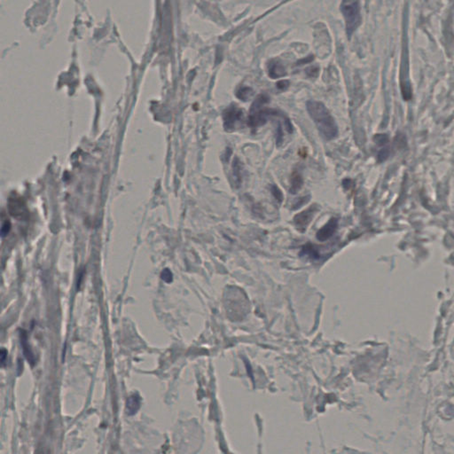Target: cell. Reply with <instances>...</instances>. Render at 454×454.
Here are the masks:
<instances>
[{
  "instance_id": "6da1fadb",
  "label": "cell",
  "mask_w": 454,
  "mask_h": 454,
  "mask_svg": "<svg viewBox=\"0 0 454 454\" xmlns=\"http://www.w3.org/2000/svg\"><path fill=\"white\" fill-rule=\"evenodd\" d=\"M306 108L309 116L316 125L322 137L326 140L337 138L338 126L326 106L320 101H309L307 102Z\"/></svg>"
},
{
  "instance_id": "7a4b0ae2",
  "label": "cell",
  "mask_w": 454,
  "mask_h": 454,
  "mask_svg": "<svg viewBox=\"0 0 454 454\" xmlns=\"http://www.w3.org/2000/svg\"><path fill=\"white\" fill-rule=\"evenodd\" d=\"M341 11L345 20L347 35L350 37L360 26L362 20L360 2L357 0H343L341 5Z\"/></svg>"
},
{
  "instance_id": "3957f363",
  "label": "cell",
  "mask_w": 454,
  "mask_h": 454,
  "mask_svg": "<svg viewBox=\"0 0 454 454\" xmlns=\"http://www.w3.org/2000/svg\"><path fill=\"white\" fill-rule=\"evenodd\" d=\"M320 207L319 204L314 203L312 206H309V208L304 209L302 212H300L298 214H296L294 218V225L296 226V228L301 232H304L307 230V227L309 226L310 222L313 221L314 217L318 212L320 211Z\"/></svg>"
},
{
  "instance_id": "277c9868",
  "label": "cell",
  "mask_w": 454,
  "mask_h": 454,
  "mask_svg": "<svg viewBox=\"0 0 454 454\" xmlns=\"http://www.w3.org/2000/svg\"><path fill=\"white\" fill-rule=\"evenodd\" d=\"M243 117V112L240 108L235 107L229 108L224 114V122L226 128L231 131L235 129L237 125L241 124Z\"/></svg>"
},
{
  "instance_id": "5b68a950",
  "label": "cell",
  "mask_w": 454,
  "mask_h": 454,
  "mask_svg": "<svg viewBox=\"0 0 454 454\" xmlns=\"http://www.w3.org/2000/svg\"><path fill=\"white\" fill-rule=\"evenodd\" d=\"M337 227H338V219L337 218H332L322 228L318 231L316 233L317 239L320 242H326L337 232Z\"/></svg>"
},
{
  "instance_id": "8992f818",
  "label": "cell",
  "mask_w": 454,
  "mask_h": 454,
  "mask_svg": "<svg viewBox=\"0 0 454 454\" xmlns=\"http://www.w3.org/2000/svg\"><path fill=\"white\" fill-rule=\"evenodd\" d=\"M268 72L271 78L275 79V78H282L286 75V69L279 61H271L268 66Z\"/></svg>"
},
{
  "instance_id": "52a82bcc",
  "label": "cell",
  "mask_w": 454,
  "mask_h": 454,
  "mask_svg": "<svg viewBox=\"0 0 454 454\" xmlns=\"http://www.w3.org/2000/svg\"><path fill=\"white\" fill-rule=\"evenodd\" d=\"M20 343H21V345H22V348H23V352L25 357H26L28 361H29L31 365H34V364L36 363L35 356H34L31 347H30L29 343H28L27 333H26V332H24V331H21V333H20Z\"/></svg>"
},
{
  "instance_id": "ba28073f",
  "label": "cell",
  "mask_w": 454,
  "mask_h": 454,
  "mask_svg": "<svg viewBox=\"0 0 454 454\" xmlns=\"http://www.w3.org/2000/svg\"><path fill=\"white\" fill-rule=\"evenodd\" d=\"M303 185V179L302 175L298 172H294L292 174V177H291V179H290V192L292 195H296L301 190Z\"/></svg>"
},
{
  "instance_id": "9c48e42d",
  "label": "cell",
  "mask_w": 454,
  "mask_h": 454,
  "mask_svg": "<svg viewBox=\"0 0 454 454\" xmlns=\"http://www.w3.org/2000/svg\"><path fill=\"white\" fill-rule=\"evenodd\" d=\"M138 408H139V398L138 396H132V397H129L128 401H127L128 414L133 415L137 413Z\"/></svg>"
},
{
  "instance_id": "30bf717a",
  "label": "cell",
  "mask_w": 454,
  "mask_h": 454,
  "mask_svg": "<svg viewBox=\"0 0 454 454\" xmlns=\"http://www.w3.org/2000/svg\"><path fill=\"white\" fill-rule=\"evenodd\" d=\"M301 254L310 256V257H313V258H318L319 256H320L316 246L313 245V244H310V243H308V244H306V245L303 247L302 251H301Z\"/></svg>"
},
{
  "instance_id": "8fae6325",
  "label": "cell",
  "mask_w": 454,
  "mask_h": 454,
  "mask_svg": "<svg viewBox=\"0 0 454 454\" xmlns=\"http://www.w3.org/2000/svg\"><path fill=\"white\" fill-rule=\"evenodd\" d=\"M253 91L250 88L244 87L240 89L237 92V97L241 99L242 101H248L249 98L251 97Z\"/></svg>"
},
{
  "instance_id": "7c38bea8",
  "label": "cell",
  "mask_w": 454,
  "mask_h": 454,
  "mask_svg": "<svg viewBox=\"0 0 454 454\" xmlns=\"http://www.w3.org/2000/svg\"><path fill=\"white\" fill-rule=\"evenodd\" d=\"M373 141L380 147L387 145L388 142L390 141V138L387 134H376L373 137Z\"/></svg>"
},
{
  "instance_id": "4fadbf2b",
  "label": "cell",
  "mask_w": 454,
  "mask_h": 454,
  "mask_svg": "<svg viewBox=\"0 0 454 454\" xmlns=\"http://www.w3.org/2000/svg\"><path fill=\"white\" fill-rule=\"evenodd\" d=\"M390 155V151L389 148H384V149H381V150L378 153V155H377L378 162H384V161H386V160L389 158Z\"/></svg>"
},
{
  "instance_id": "5bb4252c",
  "label": "cell",
  "mask_w": 454,
  "mask_h": 454,
  "mask_svg": "<svg viewBox=\"0 0 454 454\" xmlns=\"http://www.w3.org/2000/svg\"><path fill=\"white\" fill-rule=\"evenodd\" d=\"M271 190H272V193H273L274 198H275L279 203L282 202L283 200H284V196H283L282 192L280 191V189H279L277 185H273Z\"/></svg>"
},
{
  "instance_id": "9a60e30c",
  "label": "cell",
  "mask_w": 454,
  "mask_h": 454,
  "mask_svg": "<svg viewBox=\"0 0 454 454\" xmlns=\"http://www.w3.org/2000/svg\"><path fill=\"white\" fill-rule=\"evenodd\" d=\"M309 199H310V196H309V195H307V196H304V197L300 198L298 201H296V202L294 203V205H293L292 207L293 210H296V209L301 208V207L304 205L307 202H309Z\"/></svg>"
},
{
  "instance_id": "2e32d148",
  "label": "cell",
  "mask_w": 454,
  "mask_h": 454,
  "mask_svg": "<svg viewBox=\"0 0 454 454\" xmlns=\"http://www.w3.org/2000/svg\"><path fill=\"white\" fill-rule=\"evenodd\" d=\"M7 360V350L0 348V367H6Z\"/></svg>"
},
{
  "instance_id": "e0dca14e",
  "label": "cell",
  "mask_w": 454,
  "mask_h": 454,
  "mask_svg": "<svg viewBox=\"0 0 454 454\" xmlns=\"http://www.w3.org/2000/svg\"><path fill=\"white\" fill-rule=\"evenodd\" d=\"M162 279L164 280L165 282H172V273L169 269L163 270L162 273Z\"/></svg>"
},
{
  "instance_id": "ac0fdd59",
  "label": "cell",
  "mask_w": 454,
  "mask_h": 454,
  "mask_svg": "<svg viewBox=\"0 0 454 454\" xmlns=\"http://www.w3.org/2000/svg\"><path fill=\"white\" fill-rule=\"evenodd\" d=\"M290 86V82L286 81H279L278 84H277V87L279 88V90H286V88Z\"/></svg>"
}]
</instances>
